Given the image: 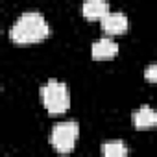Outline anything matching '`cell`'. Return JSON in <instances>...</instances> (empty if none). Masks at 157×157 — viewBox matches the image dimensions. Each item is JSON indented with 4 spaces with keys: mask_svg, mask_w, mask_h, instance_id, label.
<instances>
[{
    "mask_svg": "<svg viewBox=\"0 0 157 157\" xmlns=\"http://www.w3.org/2000/svg\"><path fill=\"white\" fill-rule=\"evenodd\" d=\"M50 35V26L46 19L37 11L22 13L10 30V39L15 44H35Z\"/></svg>",
    "mask_w": 157,
    "mask_h": 157,
    "instance_id": "cell-1",
    "label": "cell"
},
{
    "mask_svg": "<svg viewBox=\"0 0 157 157\" xmlns=\"http://www.w3.org/2000/svg\"><path fill=\"white\" fill-rule=\"evenodd\" d=\"M41 102L44 105V109L48 111V115L57 117L68 111L70 107V94L65 83L57 82V80H50L41 87Z\"/></svg>",
    "mask_w": 157,
    "mask_h": 157,
    "instance_id": "cell-2",
    "label": "cell"
},
{
    "mask_svg": "<svg viewBox=\"0 0 157 157\" xmlns=\"http://www.w3.org/2000/svg\"><path fill=\"white\" fill-rule=\"evenodd\" d=\"M78 137H80V126H78V122L65 120V122H59V124H56L52 128L50 144L54 146L56 151L68 153V151L74 150Z\"/></svg>",
    "mask_w": 157,
    "mask_h": 157,
    "instance_id": "cell-3",
    "label": "cell"
},
{
    "mask_svg": "<svg viewBox=\"0 0 157 157\" xmlns=\"http://www.w3.org/2000/svg\"><path fill=\"white\" fill-rule=\"evenodd\" d=\"M102 30L107 35H120L128 30V17L124 13H107L102 19Z\"/></svg>",
    "mask_w": 157,
    "mask_h": 157,
    "instance_id": "cell-4",
    "label": "cell"
},
{
    "mask_svg": "<svg viewBox=\"0 0 157 157\" xmlns=\"http://www.w3.org/2000/svg\"><path fill=\"white\" fill-rule=\"evenodd\" d=\"M133 126L137 129H153L157 126V111L150 105H142L133 113Z\"/></svg>",
    "mask_w": 157,
    "mask_h": 157,
    "instance_id": "cell-5",
    "label": "cell"
},
{
    "mask_svg": "<svg viewBox=\"0 0 157 157\" xmlns=\"http://www.w3.org/2000/svg\"><path fill=\"white\" fill-rule=\"evenodd\" d=\"M118 54V44L113 41V39H100L93 44L91 48V56L93 59L96 61H107V59H113L115 56Z\"/></svg>",
    "mask_w": 157,
    "mask_h": 157,
    "instance_id": "cell-6",
    "label": "cell"
},
{
    "mask_svg": "<svg viewBox=\"0 0 157 157\" xmlns=\"http://www.w3.org/2000/svg\"><path fill=\"white\" fill-rule=\"evenodd\" d=\"M82 13L89 21H102L109 13V4L107 0H85Z\"/></svg>",
    "mask_w": 157,
    "mask_h": 157,
    "instance_id": "cell-7",
    "label": "cell"
},
{
    "mask_svg": "<svg viewBox=\"0 0 157 157\" xmlns=\"http://www.w3.org/2000/svg\"><path fill=\"white\" fill-rule=\"evenodd\" d=\"M102 153L105 157H126L128 155V146L122 140H109L102 146Z\"/></svg>",
    "mask_w": 157,
    "mask_h": 157,
    "instance_id": "cell-8",
    "label": "cell"
},
{
    "mask_svg": "<svg viewBox=\"0 0 157 157\" xmlns=\"http://www.w3.org/2000/svg\"><path fill=\"white\" fill-rule=\"evenodd\" d=\"M144 78H146L148 82H151V83H157V63H151V65L146 67Z\"/></svg>",
    "mask_w": 157,
    "mask_h": 157,
    "instance_id": "cell-9",
    "label": "cell"
}]
</instances>
